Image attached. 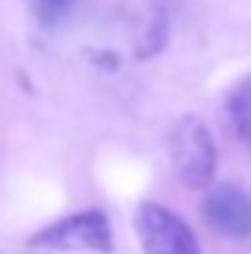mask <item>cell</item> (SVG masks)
I'll return each instance as SVG.
<instances>
[{"label":"cell","mask_w":251,"mask_h":254,"mask_svg":"<svg viewBox=\"0 0 251 254\" xmlns=\"http://www.w3.org/2000/svg\"><path fill=\"white\" fill-rule=\"evenodd\" d=\"M30 249L51 252H113V228L101 210H80L39 228L30 240Z\"/></svg>","instance_id":"7a4b0ae2"},{"label":"cell","mask_w":251,"mask_h":254,"mask_svg":"<svg viewBox=\"0 0 251 254\" xmlns=\"http://www.w3.org/2000/svg\"><path fill=\"white\" fill-rule=\"evenodd\" d=\"M201 213L213 231L231 240L251 237V195L234 184H216L204 195Z\"/></svg>","instance_id":"277c9868"},{"label":"cell","mask_w":251,"mask_h":254,"mask_svg":"<svg viewBox=\"0 0 251 254\" xmlns=\"http://www.w3.org/2000/svg\"><path fill=\"white\" fill-rule=\"evenodd\" d=\"M36 3H39L42 15H57V12H63L65 6H71V0H36Z\"/></svg>","instance_id":"8992f818"},{"label":"cell","mask_w":251,"mask_h":254,"mask_svg":"<svg viewBox=\"0 0 251 254\" xmlns=\"http://www.w3.org/2000/svg\"><path fill=\"white\" fill-rule=\"evenodd\" d=\"M133 228H136L142 254H201L192 228L175 210L157 201H142L136 207Z\"/></svg>","instance_id":"3957f363"},{"label":"cell","mask_w":251,"mask_h":254,"mask_svg":"<svg viewBox=\"0 0 251 254\" xmlns=\"http://www.w3.org/2000/svg\"><path fill=\"white\" fill-rule=\"evenodd\" d=\"M169 157L178 172V178L189 190H207L213 187L219 154L210 127L198 116H184L175 130L169 133Z\"/></svg>","instance_id":"6da1fadb"},{"label":"cell","mask_w":251,"mask_h":254,"mask_svg":"<svg viewBox=\"0 0 251 254\" xmlns=\"http://www.w3.org/2000/svg\"><path fill=\"white\" fill-rule=\"evenodd\" d=\"M228 116H231V125L237 130V136L251 145V74L243 77L231 95H228Z\"/></svg>","instance_id":"5b68a950"}]
</instances>
